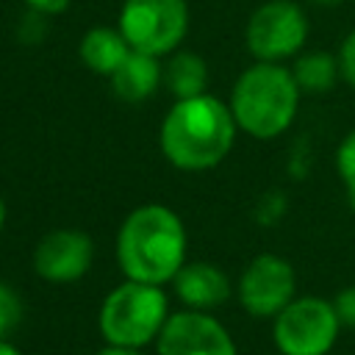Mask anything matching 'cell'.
I'll return each mask as SVG.
<instances>
[{
    "instance_id": "1",
    "label": "cell",
    "mask_w": 355,
    "mask_h": 355,
    "mask_svg": "<svg viewBox=\"0 0 355 355\" xmlns=\"http://www.w3.org/2000/svg\"><path fill=\"white\" fill-rule=\"evenodd\" d=\"M239 136V125L227 103L214 94L175 100L161 119L158 144L164 158L183 172H205L219 166Z\"/></svg>"
},
{
    "instance_id": "2",
    "label": "cell",
    "mask_w": 355,
    "mask_h": 355,
    "mask_svg": "<svg viewBox=\"0 0 355 355\" xmlns=\"http://www.w3.org/2000/svg\"><path fill=\"white\" fill-rule=\"evenodd\" d=\"M186 225L161 202L133 208L116 230V263L128 280L166 286L186 263Z\"/></svg>"
},
{
    "instance_id": "3",
    "label": "cell",
    "mask_w": 355,
    "mask_h": 355,
    "mask_svg": "<svg viewBox=\"0 0 355 355\" xmlns=\"http://www.w3.org/2000/svg\"><path fill=\"white\" fill-rule=\"evenodd\" d=\"M300 97L302 92L288 67L255 61L236 78L227 105L241 133L269 141L291 128Z\"/></svg>"
},
{
    "instance_id": "4",
    "label": "cell",
    "mask_w": 355,
    "mask_h": 355,
    "mask_svg": "<svg viewBox=\"0 0 355 355\" xmlns=\"http://www.w3.org/2000/svg\"><path fill=\"white\" fill-rule=\"evenodd\" d=\"M169 319V297L164 286H150L139 280H122L114 286L97 316V327L105 344L144 349L155 344Z\"/></svg>"
},
{
    "instance_id": "5",
    "label": "cell",
    "mask_w": 355,
    "mask_h": 355,
    "mask_svg": "<svg viewBox=\"0 0 355 355\" xmlns=\"http://www.w3.org/2000/svg\"><path fill=\"white\" fill-rule=\"evenodd\" d=\"M116 28L136 53L172 55L189 33L186 0H122Z\"/></svg>"
},
{
    "instance_id": "6",
    "label": "cell",
    "mask_w": 355,
    "mask_h": 355,
    "mask_svg": "<svg viewBox=\"0 0 355 355\" xmlns=\"http://www.w3.org/2000/svg\"><path fill=\"white\" fill-rule=\"evenodd\" d=\"M341 333L333 300L313 294L294 297L272 319V341L280 355H327Z\"/></svg>"
},
{
    "instance_id": "7",
    "label": "cell",
    "mask_w": 355,
    "mask_h": 355,
    "mask_svg": "<svg viewBox=\"0 0 355 355\" xmlns=\"http://www.w3.org/2000/svg\"><path fill=\"white\" fill-rule=\"evenodd\" d=\"M308 39V17L294 0H266L261 3L244 28L247 50L255 61L283 64L297 58Z\"/></svg>"
},
{
    "instance_id": "8",
    "label": "cell",
    "mask_w": 355,
    "mask_h": 355,
    "mask_svg": "<svg viewBox=\"0 0 355 355\" xmlns=\"http://www.w3.org/2000/svg\"><path fill=\"white\" fill-rule=\"evenodd\" d=\"M236 297L250 316L275 319L297 297V272L286 258L261 252L244 266L236 283Z\"/></svg>"
},
{
    "instance_id": "9",
    "label": "cell",
    "mask_w": 355,
    "mask_h": 355,
    "mask_svg": "<svg viewBox=\"0 0 355 355\" xmlns=\"http://www.w3.org/2000/svg\"><path fill=\"white\" fill-rule=\"evenodd\" d=\"M158 355H239L230 330L208 311L169 313L161 336L155 338Z\"/></svg>"
},
{
    "instance_id": "10",
    "label": "cell",
    "mask_w": 355,
    "mask_h": 355,
    "mask_svg": "<svg viewBox=\"0 0 355 355\" xmlns=\"http://www.w3.org/2000/svg\"><path fill=\"white\" fill-rule=\"evenodd\" d=\"M94 261V241L89 233L75 227H55L33 247V272L44 283L67 286L80 280Z\"/></svg>"
},
{
    "instance_id": "11",
    "label": "cell",
    "mask_w": 355,
    "mask_h": 355,
    "mask_svg": "<svg viewBox=\"0 0 355 355\" xmlns=\"http://www.w3.org/2000/svg\"><path fill=\"white\" fill-rule=\"evenodd\" d=\"M172 288H175V297L183 302V308L208 311V313L225 305L233 294L227 272L208 261H186L175 275Z\"/></svg>"
},
{
    "instance_id": "12",
    "label": "cell",
    "mask_w": 355,
    "mask_h": 355,
    "mask_svg": "<svg viewBox=\"0 0 355 355\" xmlns=\"http://www.w3.org/2000/svg\"><path fill=\"white\" fill-rule=\"evenodd\" d=\"M111 89L119 100L125 103H141L150 100L161 83H164V64L158 55H147V53H136L130 50L128 58L119 64V69L108 78Z\"/></svg>"
},
{
    "instance_id": "13",
    "label": "cell",
    "mask_w": 355,
    "mask_h": 355,
    "mask_svg": "<svg viewBox=\"0 0 355 355\" xmlns=\"http://www.w3.org/2000/svg\"><path fill=\"white\" fill-rule=\"evenodd\" d=\"M130 44L125 42L119 28H108V25H94L83 33L80 44H78V55L83 61V67L94 75L111 78L119 64L128 58Z\"/></svg>"
},
{
    "instance_id": "14",
    "label": "cell",
    "mask_w": 355,
    "mask_h": 355,
    "mask_svg": "<svg viewBox=\"0 0 355 355\" xmlns=\"http://www.w3.org/2000/svg\"><path fill=\"white\" fill-rule=\"evenodd\" d=\"M164 86L175 100L200 97L208 92V64L191 50H175L164 67Z\"/></svg>"
},
{
    "instance_id": "15",
    "label": "cell",
    "mask_w": 355,
    "mask_h": 355,
    "mask_svg": "<svg viewBox=\"0 0 355 355\" xmlns=\"http://www.w3.org/2000/svg\"><path fill=\"white\" fill-rule=\"evenodd\" d=\"M288 69L302 94H324L341 78L338 58L330 53H300Z\"/></svg>"
},
{
    "instance_id": "16",
    "label": "cell",
    "mask_w": 355,
    "mask_h": 355,
    "mask_svg": "<svg viewBox=\"0 0 355 355\" xmlns=\"http://www.w3.org/2000/svg\"><path fill=\"white\" fill-rule=\"evenodd\" d=\"M336 172L347 194H355V130H349L336 150Z\"/></svg>"
},
{
    "instance_id": "17",
    "label": "cell",
    "mask_w": 355,
    "mask_h": 355,
    "mask_svg": "<svg viewBox=\"0 0 355 355\" xmlns=\"http://www.w3.org/2000/svg\"><path fill=\"white\" fill-rule=\"evenodd\" d=\"M22 319V300L19 294L0 280V338H6Z\"/></svg>"
},
{
    "instance_id": "18",
    "label": "cell",
    "mask_w": 355,
    "mask_h": 355,
    "mask_svg": "<svg viewBox=\"0 0 355 355\" xmlns=\"http://www.w3.org/2000/svg\"><path fill=\"white\" fill-rule=\"evenodd\" d=\"M333 308H336V313H338L341 327L355 330V283L347 286V288H341V291L333 297Z\"/></svg>"
},
{
    "instance_id": "19",
    "label": "cell",
    "mask_w": 355,
    "mask_h": 355,
    "mask_svg": "<svg viewBox=\"0 0 355 355\" xmlns=\"http://www.w3.org/2000/svg\"><path fill=\"white\" fill-rule=\"evenodd\" d=\"M338 69H341V78L344 83H349L355 89V31H349L338 47Z\"/></svg>"
},
{
    "instance_id": "20",
    "label": "cell",
    "mask_w": 355,
    "mask_h": 355,
    "mask_svg": "<svg viewBox=\"0 0 355 355\" xmlns=\"http://www.w3.org/2000/svg\"><path fill=\"white\" fill-rule=\"evenodd\" d=\"M72 0H25V6L42 17H50V14H61L69 8Z\"/></svg>"
},
{
    "instance_id": "21",
    "label": "cell",
    "mask_w": 355,
    "mask_h": 355,
    "mask_svg": "<svg viewBox=\"0 0 355 355\" xmlns=\"http://www.w3.org/2000/svg\"><path fill=\"white\" fill-rule=\"evenodd\" d=\"M94 355H144L141 349H130V347H114V344H105L100 347Z\"/></svg>"
},
{
    "instance_id": "22",
    "label": "cell",
    "mask_w": 355,
    "mask_h": 355,
    "mask_svg": "<svg viewBox=\"0 0 355 355\" xmlns=\"http://www.w3.org/2000/svg\"><path fill=\"white\" fill-rule=\"evenodd\" d=\"M0 355H22V352H19L8 338H0Z\"/></svg>"
},
{
    "instance_id": "23",
    "label": "cell",
    "mask_w": 355,
    "mask_h": 355,
    "mask_svg": "<svg viewBox=\"0 0 355 355\" xmlns=\"http://www.w3.org/2000/svg\"><path fill=\"white\" fill-rule=\"evenodd\" d=\"M6 216H8V208H6V200L0 197V230L6 227Z\"/></svg>"
},
{
    "instance_id": "24",
    "label": "cell",
    "mask_w": 355,
    "mask_h": 355,
    "mask_svg": "<svg viewBox=\"0 0 355 355\" xmlns=\"http://www.w3.org/2000/svg\"><path fill=\"white\" fill-rule=\"evenodd\" d=\"M313 3H319V6H338L341 0H313Z\"/></svg>"
},
{
    "instance_id": "25",
    "label": "cell",
    "mask_w": 355,
    "mask_h": 355,
    "mask_svg": "<svg viewBox=\"0 0 355 355\" xmlns=\"http://www.w3.org/2000/svg\"><path fill=\"white\" fill-rule=\"evenodd\" d=\"M347 197H349V205L355 208V194H347Z\"/></svg>"
}]
</instances>
